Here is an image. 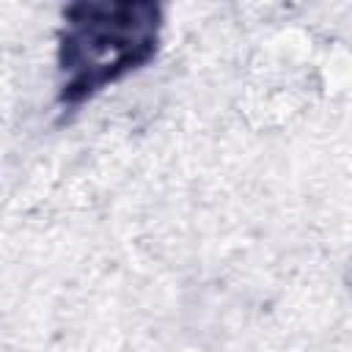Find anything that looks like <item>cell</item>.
<instances>
[{
	"instance_id": "cell-1",
	"label": "cell",
	"mask_w": 352,
	"mask_h": 352,
	"mask_svg": "<svg viewBox=\"0 0 352 352\" xmlns=\"http://www.w3.org/2000/svg\"><path fill=\"white\" fill-rule=\"evenodd\" d=\"M162 30V8L146 0L74 3L63 11L58 41V99L80 104L146 66Z\"/></svg>"
}]
</instances>
